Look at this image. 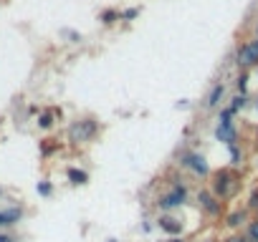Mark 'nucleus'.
<instances>
[{"label": "nucleus", "mask_w": 258, "mask_h": 242, "mask_svg": "<svg viewBox=\"0 0 258 242\" xmlns=\"http://www.w3.org/2000/svg\"><path fill=\"white\" fill-rule=\"evenodd\" d=\"M236 187H238V177H236L231 169L215 172V177H213V194H215L218 199L231 197V194L236 192Z\"/></svg>", "instance_id": "obj_1"}, {"label": "nucleus", "mask_w": 258, "mask_h": 242, "mask_svg": "<svg viewBox=\"0 0 258 242\" xmlns=\"http://www.w3.org/2000/svg\"><path fill=\"white\" fill-rule=\"evenodd\" d=\"M96 129H99V126H96L94 119H84V121H79V124H73L68 134H71L73 141H89V139L96 134Z\"/></svg>", "instance_id": "obj_2"}, {"label": "nucleus", "mask_w": 258, "mask_h": 242, "mask_svg": "<svg viewBox=\"0 0 258 242\" xmlns=\"http://www.w3.org/2000/svg\"><path fill=\"white\" fill-rule=\"evenodd\" d=\"M185 197H188V189L182 187V184H175V189L170 192V194H165V197H160V210H172V207H180L182 202H185Z\"/></svg>", "instance_id": "obj_3"}, {"label": "nucleus", "mask_w": 258, "mask_h": 242, "mask_svg": "<svg viewBox=\"0 0 258 242\" xmlns=\"http://www.w3.org/2000/svg\"><path fill=\"white\" fill-rule=\"evenodd\" d=\"M182 167L193 169V172H195V174H200V177H208V172H210L205 156H200V154H195V151H190V154L182 156Z\"/></svg>", "instance_id": "obj_4"}, {"label": "nucleus", "mask_w": 258, "mask_h": 242, "mask_svg": "<svg viewBox=\"0 0 258 242\" xmlns=\"http://www.w3.org/2000/svg\"><path fill=\"white\" fill-rule=\"evenodd\" d=\"M238 63H241L243 68L258 66V40H251V43H246V46L238 51Z\"/></svg>", "instance_id": "obj_5"}, {"label": "nucleus", "mask_w": 258, "mask_h": 242, "mask_svg": "<svg viewBox=\"0 0 258 242\" xmlns=\"http://www.w3.org/2000/svg\"><path fill=\"white\" fill-rule=\"evenodd\" d=\"M215 136H218V141H223V144H236V139H238V131H236V126H233V121H220L218 124V129H215Z\"/></svg>", "instance_id": "obj_6"}, {"label": "nucleus", "mask_w": 258, "mask_h": 242, "mask_svg": "<svg viewBox=\"0 0 258 242\" xmlns=\"http://www.w3.org/2000/svg\"><path fill=\"white\" fill-rule=\"evenodd\" d=\"M198 202H200V207L208 212V215H220V199L213 194V192H208V189H203L200 194H198Z\"/></svg>", "instance_id": "obj_7"}, {"label": "nucleus", "mask_w": 258, "mask_h": 242, "mask_svg": "<svg viewBox=\"0 0 258 242\" xmlns=\"http://www.w3.org/2000/svg\"><path fill=\"white\" fill-rule=\"evenodd\" d=\"M157 225H160V230L167 232V235H180V232H182V222H177L175 217H160Z\"/></svg>", "instance_id": "obj_8"}, {"label": "nucleus", "mask_w": 258, "mask_h": 242, "mask_svg": "<svg viewBox=\"0 0 258 242\" xmlns=\"http://www.w3.org/2000/svg\"><path fill=\"white\" fill-rule=\"evenodd\" d=\"M20 217H23V210H20V207H13V210H5V212H0V227L15 225Z\"/></svg>", "instance_id": "obj_9"}, {"label": "nucleus", "mask_w": 258, "mask_h": 242, "mask_svg": "<svg viewBox=\"0 0 258 242\" xmlns=\"http://www.w3.org/2000/svg\"><path fill=\"white\" fill-rule=\"evenodd\" d=\"M220 99H223V84H215L213 91H210V96H208V106L215 109V106L220 104Z\"/></svg>", "instance_id": "obj_10"}, {"label": "nucleus", "mask_w": 258, "mask_h": 242, "mask_svg": "<svg viewBox=\"0 0 258 242\" xmlns=\"http://www.w3.org/2000/svg\"><path fill=\"white\" fill-rule=\"evenodd\" d=\"M66 174H68V179H71L73 184H86V182H89V174L81 172V169H73V167H71Z\"/></svg>", "instance_id": "obj_11"}, {"label": "nucleus", "mask_w": 258, "mask_h": 242, "mask_svg": "<svg viewBox=\"0 0 258 242\" xmlns=\"http://www.w3.org/2000/svg\"><path fill=\"white\" fill-rule=\"evenodd\" d=\"M117 18H119V13H117V10H104V13L99 15V20H101L104 25H112Z\"/></svg>", "instance_id": "obj_12"}, {"label": "nucleus", "mask_w": 258, "mask_h": 242, "mask_svg": "<svg viewBox=\"0 0 258 242\" xmlns=\"http://www.w3.org/2000/svg\"><path fill=\"white\" fill-rule=\"evenodd\" d=\"M243 222H246V212H243V210H241V212H233V215L228 217V225H231V227H241Z\"/></svg>", "instance_id": "obj_13"}, {"label": "nucleus", "mask_w": 258, "mask_h": 242, "mask_svg": "<svg viewBox=\"0 0 258 242\" xmlns=\"http://www.w3.org/2000/svg\"><path fill=\"white\" fill-rule=\"evenodd\" d=\"M243 106H246V94H238V96L233 99V104H231V111H233V114H238Z\"/></svg>", "instance_id": "obj_14"}, {"label": "nucleus", "mask_w": 258, "mask_h": 242, "mask_svg": "<svg viewBox=\"0 0 258 242\" xmlns=\"http://www.w3.org/2000/svg\"><path fill=\"white\" fill-rule=\"evenodd\" d=\"M38 126H41V129H51V126H53V116H51V114H41Z\"/></svg>", "instance_id": "obj_15"}, {"label": "nucleus", "mask_w": 258, "mask_h": 242, "mask_svg": "<svg viewBox=\"0 0 258 242\" xmlns=\"http://www.w3.org/2000/svg\"><path fill=\"white\" fill-rule=\"evenodd\" d=\"M248 237H251L253 242H258V220H256V222H248Z\"/></svg>", "instance_id": "obj_16"}, {"label": "nucleus", "mask_w": 258, "mask_h": 242, "mask_svg": "<svg viewBox=\"0 0 258 242\" xmlns=\"http://www.w3.org/2000/svg\"><path fill=\"white\" fill-rule=\"evenodd\" d=\"M231 164H241V151H238V146L236 144H231Z\"/></svg>", "instance_id": "obj_17"}, {"label": "nucleus", "mask_w": 258, "mask_h": 242, "mask_svg": "<svg viewBox=\"0 0 258 242\" xmlns=\"http://www.w3.org/2000/svg\"><path fill=\"white\" fill-rule=\"evenodd\" d=\"M51 192H53V189H51L48 182H38V194H41V197H51Z\"/></svg>", "instance_id": "obj_18"}, {"label": "nucleus", "mask_w": 258, "mask_h": 242, "mask_svg": "<svg viewBox=\"0 0 258 242\" xmlns=\"http://www.w3.org/2000/svg\"><path fill=\"white\" fill-rule=\"evenodd\" d=\"M226 242H253L248 235H233V237H228Z\"/></svg>", "instance_id": "obj_19"}, {"label": "nucleus", "mask_w": 258, "mask_h": 242, "mask_svg": "<svg viewBox=\"0 0 258 242\" xmlns=\"http://www.w3.org/2000/svg\"><path fill=\"white\" fill-rule=\"evenodd\" d=\"M137 13H139L137 8H129V10H124V13H122V18H127V20H132V18H137Z\"/></svg>", "instance_id": "obj_20"}, {"label": "nucleus", "mask_w": 258, "mask_h": 242, "mask_svg": "<svg viewBox=\"0 0 258 242\" xmlns=\"http://www.w3.org/2000/svg\"><path fill=\"white\" fill-rule=\"evenodd\" d=\"M246 84H248V76H241L238 78V91L241 94H246Z\"/></svg>", "instance_id": "obj_21"}, {"label": "nucleus", "mask_w": 258, "mask_h": 242, "mask_svg": "<svg viewBox=\"0 0 258 242\" xmlns=\"http://www.w3.org/2000/svg\"><path fill=\"white\" fill-rule=\"evenodd\" d=\"M248 205H251L253 210H258V189H256V192L251 194V202H248Z\"/></svg>", "instance_id": "obj_22"}, {"label": "nucleus", "mask_w": 258, "mask_h": 242, "mask_svg": "<svg viewBox=\"0 0 258 242\" xmlns=\"http://www.w3.org/2000/svg\"><path fill=\"white\" fill-rule=\"evenodd\" d=\"M0 242H15L13 237H8V235H0Z\"/></svg>", "instance_id": "obj_23"}, {"label": "nucleus", "mask_w": 258, "mask_h": 242, "mask_svg": "<svg viewBox=\"0 0 258 242\" xmlns=\"http://www.w3.org/2000/svg\"><path fill=\"white\" fill-rule=\"evenodd\" d=\"M170 242H182V240H180V237H172V240H170Z\"/></svg>", "instance_id": "obj_24"}, {"label": "nucleus", "mask_w": 258, "mask_h": 242, "mask_svg": "<svg viewBox=\"0 0 258 242\" xmlns=\"http://www.w3.org/2000/svg\"><path fill=\"white\" fill-rule=\"evenodd\" d=\"M256 109H258V101H256Z\"/></svg>", "instance_id": "obj_25"}, {"label": "nucleus", "mask_w": 258, "mask_h": 242, "mask_svg": "<svg viewBox=\"0 0 258 242\" xmlns=\"http://www.w3.org/2000/svg\"><path fill=\"white\" fill-rule=\"evenodd\" d=\"M0 194H3V189H0Z\"/></svg>", "instance_id": "obj_26"}, {"label": "nucleus", "mask_w": 258, "mask_h": 242, "mask_svg": "<svg viewBox=\"0 0 258 242\" xmlns=\"http://www.w3.org/2000/svg\"><path fill=\"white\" fill-rule=\"evenodd\" d=\"M109 242H114V240H109Z\"/></svg>", "instance_id": "obj_27"}]
</instances>
